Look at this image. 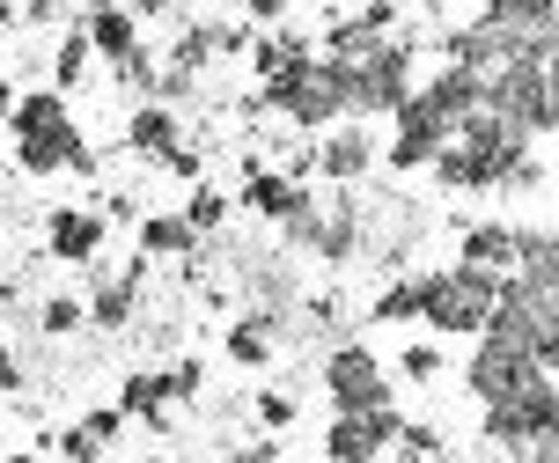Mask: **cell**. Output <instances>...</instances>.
<instances>
[{"mask_svg": "<svg viewBox=\"0 0 559 463\" xmlns=\"http://www.w3.org/2000/svg\"><path fill=\"white\" fill-rule=\"evenodd\" d=\"M8 133H15V163L29 177H59V169H96L88 155V133L74 126V104L59 96V88H23L15 110H8Z\"/></svg>", "mask_w": 559, "mask_h": 463, "instance_id": "obj_1", "label": "cell"}, {"mask_svg": "<svg viewBox=\"0 0 559 463\" xmlns=\"http://www.w3.org/2000/svg\"><path fill=\"white\" fill-rule=\"evenodd\" d=\"M493 301H501V280L493 273H472V265H427L419 273V324L442 331V339H478L486 317H493Z\"/></svg>", "mask_w": 559, "mask_h": 463, "instance_id": "obj_2", "label": "cell"}, {"mask_svg": "<svg viewBox=\"0 0 559 463\" xmlns=\"http://www.w3.org/2000/svg\"><path fill=\"white\" fill-rule=\"evenodd\" d=\"M251 110H280L287 126H302V133H324V126H346V110H338V82H332V67L309 52L295 59L287 74H273V82L251 96Z\"/></svg>", "mask_w": 559, "mask_h": 463, "instance_id": "obj_3", "label": "cell"}, {"mask_svg": "<svg viewBox=\"0 0 559 463\" xmlns=\"http://www.w3.org/2000/svg\"><path fill=\"white\" fill-rule=\"evenodd\" d=\"M486 110L508 118L523 140H545V133H559V82L537 59H515L501 74H486Z\"/></svg>", "mask_w": 559, "mask_h": 463, "instance_id": "obj_4", "label": "cell"}, {"mask_svg": "<svg viewBox=\"0 0 559 463\" xmlns=\"http://www.w3.org/2000/svg\"><path fill=\"white\" fill-rule=\"evenodd\" d=\"M478 435L493 441V449H552L559 441V382H531V390H515L508 405H486L478 412Z\"/></svg>", "mask_w": 559, "mask_h": 463, "instance_id": "obj_5", "label": "cell"}, {"mask_svg": "<svg viewBox=\"0 0 559 463\" xmlns=\"http://www.w3.org/2000/svg\"><path fill=\"white\" fill-rule=\"evenodd\" d=\"M324 397H332V412H391L397 405L391 368L368 354L361 339H346V346L324 354Z\"/></svg>", "mask_w": 559, "mask_h": 463, "instance_id": "obj_6", "label": "cell"}, {"mask_svg": "<svg viewBox=\"0 0 559 463\" xmlns=\"http://www.w3.org/2000/svg\"><path fill=\"white\" fill-rule=\"evenodd\" d=\"M397 427H405V412H332V427H324V463H383L397 449Z\"/></svg>", "mask_w": 559, "mask_h": 463, "instance_id": "obj_7", "label": "cell"}, {"mask_svg": "<svg viewBox=\"0 0 559 463\" xmlns=\"http://www.w3.org/2000/svg\"><path fill=\"white\" fill-rule=\"evenodd\" d=\"M531 382H545V368H537L531 354H515V346H493V339H478L472 360H464V390H472L478 405H508V397L531 390Z\"/></svg>", "mask_w": 559, "mask_h": 463, "instance_id": "obj_8", "label": "cell"}, {"mask_svg": "<svg viewBox=\"0 0 559 463\" xmlns=\"http://www.w3.org/2000/svg\"><path fill=\"white\" fill-rule=\"evenodd\" d=\"M449 140H456V126H449L442 110H427L419 88H413L405 110H397V133H391V147H383V163H391L397 177H413V169H435V155H442Z\"/></svg>", "mask_w": 559, "mask_h": 463, "instance_id": "obj_9", "label": "cell"}, {"mask_svg": "<svg viewBox=\"0 0 559 463\" xmlns=\"http://www.w3.org/2000/svg\"><path fill=\"white\" fill-rule=\"evenodd\" d=\"M376 163H383V147H376V133H368V126H354V118L317 140V177H332V185H346V191L361 185Z\"/></svg>", "mask_w": 559, "mask_h": 463, "instance_id": "obj_10", "label": "cell"}, {"mask_svg": "<svg viewBox=\"0 0 559 463\" xmlns=\"http://www.w3.org/2000/svg\"><path fill=\"white\" fill-rule=\"evenodd\" d=\"M104 236H111V221L96 206H52L45 214V258H59V265H88L104 250Z\"/></svg>", "mask_w": 559, "mask_h": 463, "instance_id": "obj_11", "label": "cell"}, {"mask_svg": "<svg viewBox=\"0 0 559 463\" xmlns=\"http://www.w3.org/2000/svg\"><path fill=\"white\" fill-rule=\"evenodd\" d=\"M391 29H397L391 0L354 8V15H332V23H324V52H317V59H368L376 45H391Z\"/></svg>", "mask_w": 559, "mask_h": 463, "instance_id": "obj_12", "label": "cell"}, {"mask_svg": "<svg viewBox=\"0 0 559 463\" xmlns=\"http://www.w3.org/2000/svg\"><path fill=\"white\" fill-rule=\"evenodd\" d=\"M515 236H523L515 221H472V228L456 236V265L508 280V273H515Z\"/></svg>", "mask_w": 559, "mask_h": 463, "instance_id": "obj_13", "label": "cell"}, {"mask_svg": "<svg viewBox=\"0 0 559 463\" xmlns=\"http://www.w3.org/2000/svg\"><path fill=\"white\" fill-rule=\"evenodd\" d=\"M243 206H251L258 221H280V228H287V221H295V214L309 206V185H295L287 169L251 163V169H243Z\"/></svg>", "mask_w": 559, "mask_h": 463, "instance_id": "obj_14", "label": "cell"}, {"mask_svg": "<svg viewBox=\"0 0 559 463\" xmlns=\"http://www.w3.org/2000/svg\"><path fill=\"white\" fill-rule=\"evenodd\" d=\"M140 287H147V258H133V265L111 273V280H96V295L82 301L88 324H96V331H126L140 317Z\"/></svg>", "mask_w": 559, "mask_h": 463, "instance_id": "obj_15", "label": "cell"}, {"mask_svg": "<svg viewBox=\"0 0 559 463\" xmlns=\"http://www.w3.org/2000/svg\"><path fill=\"white\" fill-rule=\"evenodd\" d=\"M126 147H133V155H155V163L169 169L192 140H185V118H177L169 104H140L133 118H126Z\"/></svg>", "mask_w": 559, "mask_h": 463, "instance_id": "obj_16", "label": "cell"}, {"mask_svg": "<svg viewBox=\"0 0 559 463\" xmlns=\"http://www.w3.org/2000/svg\"><path fill=\"white\" fill-rule=\"evenodd\" d=\"M419 104L442 110L449 126H464L472 110H486V74H472V67H435V74L419 82Z\"/></svg>", "mask_w": 559, "mask_h": 463, "instance_id": "obj_17", "label": "cell"}, {"mask_svg": "<svg viewBox=\"0 0 559 463\" xmlns=\"http://www.w3.org/2000/svg\"><path fill=\"white\" fill-rule=\"evenodd\" d=\"M280 324H287V317H273V309H243V317H236V324H228V339H222V354L236 360V368H273Z\"/></svg>", "mask_w": 559, "mask_h": 463, "instance_id": "obj_18", "label": "cell"}, {"mask_svg": "<svg viewBox=\"0 0 559 463\" xmlns=\"http://www.w3.org/2000/svg\"><path fill=\"white\" fill-rule=\"evenodd\" d=\"M82 37L96 59H111V67H126V59L140 52V15L133 8H96V15H82Z\"/></svg>", "mask_w": 559, "mask_h": 463, "instance_id": "obj_19", "label": "cell"}, {"mask_svg": "<svg viewBox=\"0 0 559 463\" xmlns=\"http://www.w3.org/2000/svg\"><path fill=\"white\" fill-rule=\"evenodd\" d=\"M118 412H126V419H147V427H169V376L133 368L126 390H118Z\"/></svg>", "mask_w": 559, "mask_h": 463, "instance_id": "obj_20", "label": "cell"}, {"mask_svg": "<svg viewBox=\"0 0 559 463\" xmlns=\"http://www.w3.org/2000/svg\"><path fill=\"white\" fill-rule=\"evenodd\" d=\"M192 250H199V236H192L185 214H147L140 221V258H185V265H192Z\"/></svg>", "mask_w": 559, "mask_h": 463, "instance_id": "obj_21", "label": "cell"}, {"mask_svg": "<svg viewBox=\"0 0 559 463\" xmlns=\"http://www.w3.org/2000/svg\"><path fill=\"white\" fill-rule=\"evenodd\" d=\"M368 317H376V324H419V273L391 280L383 295L368 301Z\"/></svg>", "mask_w": 559, "mask_h": 463, "instance_id": "obj_22", "label": "cell"}, {"mask_svg": "<svg viewBox=\"0 0 559 463\" xmlns=\"http://www.w3.org/2000/svg\"><path fill=\"white\" fill-rule=\"evenodd\" d=\"M397 456H405V463H435V456H449L442 427H435V419H405V427H397Z\"/></svg>", "mask_w": 559, "mask_h": 463, "instance_id": "obj_23", "label": "cell"}, {"mask_svg": "<svg viewBox=\"0 0 559 463\" xmlns=\"http://www.w3.org/2000/svg\"><path fill=\"white\" fill-rule=\"evenodd\" d=\"M82 324H88L82 295H45L37 301V331H45V339H67V331H82Z\"/></svg>", "mask_w": 559, "mask_h": 463, "instance_id": "obj_24", "label": "cell"}, {"mask_svg": "<svg viewBox=\"0 0 559 463\" xmlns=\"http://www.w3.org/2000/svg\"><path fill=\"white\" fill-rule=\"evenodd\" d=\"M88 59H96V52H88L82 23H74V29H67V37H59V52H52V82H59V88H74V82H82V74H88Z\"/></svg>", "mask_w": 559, "mask_h": 463, "instance_id": "obj_25", "label": "cell"}, {"mask_svg": "<svg viewBox=\"0 0 559 463\" xmlns=\"http://www.w3.org/2000/svg\"><path fill=\"white\" fill-rule=\"evenodd\" d=\"M185 221H192V236L206 244V236H222V221H228V199L214 185H199L192 191V206H185Z\"/></svg>", "mask_w": 559, "mask_h": 463, "instance_id": "obj_26", "label": "cell"}, {"mask_svg": "<svg viewBox=\"0 0 559 463\" xmlns=\"http://www.w3.org/2000/svg\"><path fill=\"white\" fill-rule=\"evenodd\" d=\"M397 376L405 382H435L442 376V346H435V339H413V346L397 354Z\"/></svg>", "mask_w": 559, "mask_h": 463, "instance_id": "obj_27", "label": "cell"}, {"mask_svg": "<svg viewBox=\"0 0 559 463\" xmlns=\"http://www.w3.org/2000/svg\"><path fill=\"white\" fill-rule=\"evenodd\" d=\"M163 376H169V405H199V390H206V368L199 360H177Z\"/></svg>", "mask_w": 559, "mask_h": 463, "instance_id": "obj_28", "label": "cell"}, {"mask_svg": "<svg viewBox=\"0 0 559 463\" xmlns=\"http://www.w3.org/2000/svg\"><path fill=\"white\" fill-rule=\"evenodd\" d=\"M258 427H273V435H280V427H295V397H287V390H258Z\"/></svg>", "mask_w": 559, "mask_h": 463, "instance_id": "obj_29", "label": "cell"}, {"mask_svg": "<svg viewBox=\"0 0 559 463\" xmlns=\"http://www.w3.org/2000/svg\"><path fill=\"white\" fill-rule=\"evenodd\" d=\"M59 456H67V463H104V441H96L82 419H74V427L59 435Z\"/></svg>", "mask_w": 559, "mask_h": 463, "instance_id": "obj_30", "label": "cell"}, {"mask_svg": "<svg viewBox=\"0 0 559 463\" xmlns=\"http://www.w3.org/2000/svg\"><path fill=\"white\" fill-rule=\"evenodd\" d=\"M0 390H8V397L23 390V360H15V346H8V339H0Z\"/></svg>", "mask_w": 559, "mask_h": 463, "instance_id": "obj_31", "label": "cell"}, {"mask_svg": "<svg viewBox=\"0 0 559 463\" xmlns=\"http://www.w3.org/2000/svg\"><path fill=\"white\" fill-rule=\"evenodd\" d=\"M236 463H287V456H280V441H251V449H243Z\"/></svg>", "mask_w": 559, "mask_h": 463, "instance_id": "obj_32", "label": "cell"}, {"mask_svg": "<svg viewBox=\"0 0 559 463\" xmlns=\"http://www.w3.org/2000/svg\"><path fill=\"white\" fill-rule=\"evenodd\" d=\"M0 463H37V456H29V449H15V456H0Z\"/></svg>", "mask_w": 559, "mask_h": 463, "instance_id": "obj_33", "label": "cell"}, {"mask_svg": "<svg viewBox=\"0 0 559 463\" xmlns=\"http://www.w3.org/2000/svg\"><path fill=\"white\" fill-rule=\"evenodd\" d=\"M222 463H236V456H222Z\"/></svg>", "mask_w": 559, "mask_h": 463, "instance_id": "obj_34", "label": "cell"}, {"mask_svg": "<svg viewBox=\"0 0 559 463\" xmlns=\"http://www.w3.org/2000/svg\"><path fill=\"white\" fill-rule=\"evenodd\" d=\"M0 456H8V449H0Z\"/></svg>", "mask_w": 559, "mask_h": 463, "instance_id": "obj_35", "label": "cell"}, {"mask_svg": "<svg viewBox=\"0 0 559 463\" xmlns=\"http://www.w3.org/2000/svg\"><path fill=\"white\" fill-rule=\"evenodd\" d=\"M552 382H559V376H552Z\"/></svg>", "mask_w": 559, "mask_h": 463, "instance_id": "obj_36", "label": "cell"}]
</instances>
